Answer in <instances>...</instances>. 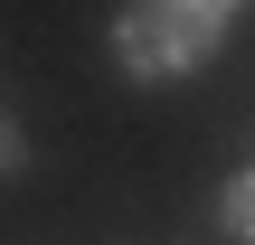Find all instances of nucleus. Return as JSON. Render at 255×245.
I'll list each match as a JSON object with an SVG mask.
<instances>
[{
    "label": "nucleus",
    "mask_w": 255,
    "mask_h": 245,
    "mask_svg": "<svg viewBox=\"0 0 255 245\" xmlns=\"http://www.w3.org/2000/svg\"><path fill=\"white\" fill-rule=\"evenodd\" d=\"M218 208H227V227L255 245V170H237V179H227V198H218Z\"/></svg>",
    "instance_id": "obj_2"
},
{
    "label": "nucleus",
    "mask_w": 255,
    "mask_h": 245,
    "mask_svg": "<svg viewBox=\"0 0 255 245\" xmlns=\"http://www.w3.org/2000/svg\"><path fill=\"white\" fill-rule=\"evenodd\" d=\"M19 161H28V142H19V123H9V113H0V179H9V170H19Z\"/></svg>",
    "instance_id": "obj_3"
},
{
    "label": "nucleus",
    "mask_w": 255,
    "mask_h": 245,
    "mask_svg": "<svg viewBox=\"0 0 255 245\" xmlns=\"http://www.w3.org/2000/svg\"><path fill=\"white\" fill-rule=\"evenodd\" d=\"M208 38H218V19H208L199 0H132V9L114 19V57H123L132 76H189V66L208 57Z\"/></svg>",
    "instance_id": "obj_1"
},
{
    "label": "nucleus",
    "mask_w": 255,
    "mask_h": 245,
    "mask_svg": "<svg viewBox=\"0 0 255 245\" xmlns=\"http://www.w3.org/2000/svg\"><path fill=\"white\" fill-rule=\"evenodd\" d=\"M199 9H208V19H227V9H237V0H199Z\"/></svg>",
    "instance_id": "obj_4"
}]
</instances>
